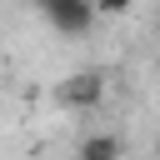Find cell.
I'll return each instance as SVG.
<instances>
[{"label": "cell", "mask_w": 160, "mask_h": 160, "mask_svg": "<svg viewBox=\"0 0 160 160\" xmlns=\"http://www.w3.org/2000/svg\"><path fill=\"white\" fill-rule=\"evenodd\" d=\"M35 10H40L45 25H50L55 35H65V40H75V35H85V30L95 25L90 0H35Z\"/></svg>", "instance_id": "cell-1"}, {"label": "cell", "mask_w": 160, "mask_h": 160, "mask_svg": "<svg viewBox=\"0 0 160 160\" xmlns=\"http://www.w3.org/2000/svg\"><path fill=\"white\" fill-rule=\"evenodd\" d=\"M55 95H60V105H70V110H95V105L105 100V75H100V70H70Z\"/></svg>", "instance_id": "cell-2"}, {"label": "cell", "mask_w": 160, "mask_h": 160, "mask_svg": "<svg viewBox=\"0 0 160 160\" xmlns=\"http://www.w3.org/2000/svg\"><path fill=\"white\" fill-rule=\"evenodd\" d=\"M75 160H125V140H120V135H110V130L85 135V140H80V150H75Z\"/></svg>", "instance_id": "cell-3"}, {"label": "cell", "mask_w": 160, "mask_h": 160, "mask_svg": "<svg viewBox=\"0 0 160 160\" xmlns=\"http://www.w3.org/2000/svg\"><path fill=\"white\" fill-rule=\"evenodd\" d=\"M130 5H135V0H90L95 15H130Z\"/></svg>", "instance_id": "cell-4"}]
</instances>
